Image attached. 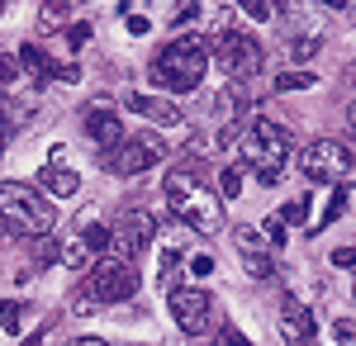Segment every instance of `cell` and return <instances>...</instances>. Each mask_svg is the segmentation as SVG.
<instances>
[{
	"mask_svg": "<svg viewBox=\"0 0 356 346\" xmlns=\"http://www.w3.org/2000/svg\"><path fill=\"white\" fill-rule=\"evenodd\" d=\"M19 67H24V72H33V81H57L53 57L43 53L38 43H19Z\"/></svg>",
	"mask_w": 356,
	"mask_h": 346,
	"instance_id": "17",
	"label": "cell"
},
{
	"mask_svg": "<svg viewBox=\"0 0 356 346\" xmlns=\"http://www.w3.org/2000/svg\"><path fill=\"white\" fill-rule=\"evenodd\" d=\"M309 85H318V76H314L309 67H295V72H280V81H275V90H309Z\"/></svg>",
	"mask_w": 356,
	"mask_h": 346,
	"instance_id": "22",
	"label": "cell"
},
{
	"mask_svg": "<svg viewBox=\"0 0 356 346\" xmlns=\"http://www.w3.org/2000/svg\"><path fill=\"white\" fill-rule=\"evenodd\" d=\"M347 195H352V190H347V186H337V190H332L328 209H323V228H328V223H337V218L347 213Z\"/></svg>",
	"mask_w": 356,
	"mask_h": 346,
	"instance_id": "25",
	"label": "cell"
},
{
	"mask_svg": "<svg viewBox=\"0 0 356 346\" xmlns=\"http://www.w3.org/2000/svg\"><path fill=\"white\" fill-rule=\"evenodd\" d=\"M200 15H204V5H200V0H181V10L171 15V28H186V24H195Z\"/></svg>",
	"mask_w": 356,
	"mask_h": 346,
	"instance_id": "26",
	"label": "cell"
},
{
	"mask_svg": "<svg viewBox=\"0 0 356 346\" xmlns=\"http://www.w3.org/2000/svg\"><path fill=\"white\" fill-rule=\"evenodd\" d=\"M243 266H247V275H252V280H271V275H275L271 252H247V256H243Z\"/></svg>",
	"mask_w": 356,
	"mask_h": 346,
	"instance_id": "21",
	"label": "cell"
},
{
	"mask_svg": "<svg viewBox=\"0 0 356 346\" xmlns=\"http://www.w3.org/2000/svg\"><path fill=\"white\" fill-rule=\"evenodd\" d=\"M314 5H323V10H347V0H314Z\"/></svg>",
	"mask_w": 356,
	"mask_h": 346,
	"instance_id": "40",
	"label": "cell"
},
{
	"mask_svg": "<svg viewBox=\"0 0 356 346\" xmlns=\"http://www.w3.org/2000/svg\"><path fill=\"white\" fill-rule=\"evenodd\" d=\"M152 228H157V223H152V213H147V209H129L124 218H119V228H114V247L124 252V261H134L138 252L152 242Z\"/></svg>",
	"mask_w": 356,
	"mask_h": 346,
	"instance_id": "11",
	"label": "cell"
},
{
	"mask_svg": "<svg viewBox=\"0 0 356 346\" xmlns=\"http://www.w3.org/2000/svg\"><path fill=\"white\" fill-rule=\"evenodd\" d=\"M309 209H314V195H295L290 204H280V213H275V218H280L285 228H300L304 218H309Z\"/></svg>",
	"mask_w": 356,
	"mask_h": 346,
	"instance_id": "18",
	"label": "cell"
},
{
	"mask_svg": "<svg viewBox=\"0 0 356 346\" xmlns=\"http://www.w3.org/2000/svg\"><path fill=\"white\" fill-rule=\"evenodd\" d=\"M138 270L134 261H119V256H105V261H90V270H86V285L81 290L95 299V304H129L138 294Z\"/></svg>",
	"mask_w": 356,
	"mask_h": 346,
	"instance_id": "5",
	"label": "cell"
},
{
	"mask_svg": "<svg viewBox=\"0 0 356 346\" xmlns=\"http://www.w3.org/2000/svg\"><path fill=\"white\" fill-rule=\"evenodd\" d=\"M233 247H238V256H247V252H266V247H261V228L238 223V228H233Z\"/></svg>",
	"mask_w": 356,
	"mask_h": 346,
	"instance_id": "19",
	"label": "cell"
},
{
	"mask_svg": "<svg viewBox=\"0 0 356 346\" xmlns=\"http://www.w3.org/2000/svg\"><path fill=\"white\" fill-rule=\"evenodd\" d=\"M67 43H72V48H86V43H90V24H72L67 28Z\"/></svg>",
	"mask_w": 356,
	"mask_h": 346,
	"instance_id": "31",
	"label": "cell"
},
{
	"mask_svg": "<svg viewBox=\"0 0 356 346\" xmlns=\"http://www.w3.org/2000/svg\"><path fill=\"white\" fill-rule=\"evenodd\" d=\"M214 62L243 85V81H252L261 72V43L252 33H243V28H223L219 38H214Z\"/></svg>",
	"mask_w": 356,
	"mask_h": 346,
	"instance_id": "7",
	"label": "cell"
},
{
	"mask_svg": "<svg viewBox=\"0 0 356 346\" xmlns=\"http://www.w3.org/2000/svg\"><path fill=\"white\" fill-rule=\"evenodd\" d=\"M209 48H204V38H195V33H181V38H171L157 62H152V81L162 85V90H176V95H191L200 90V81L209 72Z\"/></svg>",
	"mask_w": 356,
	"mask_h": 346,
	"instance_id": "3",
	"label": "cell"
},
{
	"mask_svg": "<svg viewBox=\"0 0 356 346\" xmlns=\"http://www.w3.org/2000/svg\"><path fill=\"white\" fill-rule=\"evenodd\" d=\"M19 346H43V327H38V332H29V337H24Z\"/></svg>",
	"mask_w": 356,
	"mask_h": 346,
	"instance_id": "39",
	"label": "cell"
},
{
	"mask_svg": "<svg viewBox=\"0 0 356 346\" xmlns=\"http://www.w3.org/2000/svg\"><path fill=\"white\" fill-rule=\"evenodd\" d=\"M95 308H100V304H95V299H90V294H76V304H72V313H81V318H90V313H95Z\"/></svg>",
	"mask_w": 356,
	"mask_h": 346,
	"instance_id": "33",
	"label": "cell"
},
{
	"mask_svg": "<svg viewBox=\"0 0 356 346\" xmlns=\"http://www.w3.org/2000/svg\"><path fill=\"white\" fill-rule=\"evenodd\" d=\"M214 270V256H195L191 261V275H209Z\"/></svg>",
	"mask_w": 356,
	"mask_h": 346,
	"instance_id": "36",
	"label": "cell"
},
{
	"mask_svg": "<svg viewBox=\"0 0 356 346\" xmlns=\"http://www.w3.org/2000/svg\"><path fill=\"white\" fill-rule=\"evenodd\" d=\"M238 10L252 15V19H271V5H266V0H238Z\"/></svg>",
	"mask_w": 356,
	"mask_h": 346,
	"instance_id": "28",
	"label": "cell"
},
{
	"mask_svg": "<svg viewBox=\"0 0 356 346\" xmlns=\"http://www.w3.org/2000/svg\"><path fill=\"white\" fill-rule=\"evenodd\" d=\"M57 261L72 270H90V261H95V252H90V238H86V228H72L67 238L57 242Z\"/></svg>",
	"mask_w": 356,
	"mask_h": 346,
	"instance_id": "16",
	"label": "cell"
},
{
	"mask_svg": "<svg viewBox=\"0 0 356 346\" xmlns=\"http://www.w3.org/2000/svg\"><path fill=\"white\" fill-rule=\"evenodd\" d=\"M124 105L134 109V114H143V119H152L157 129H186V114L171 105V100H162V95H124Z\"/></svg>",
	"mask_w": 356,
	"mask_h": 346,
	"instance_id": "13",
	"label": "cell"
},
{
	"mask_svg": "<svg viewBox=\"0 0 356 346\" xmlns=\"http://www.w3.org/2000/svg\"><path fill=\"white\" fill-rule=\"evenodd\" d=\"M81 124H86V133H90V142L100 147V152H114L119 142H124V119L114 114L110 100H95V105H86L81 109Z\"/></svg>",
	"mask_w": 356,
	"mask_h": 346,
	"instance_id": "10",
	"label": "cell"
},
{
	"mask_svg": "<svg viewBox=\"0 0 356 346\" xmlns=\"http://www.w3.org/2000/svg\"><path fill=\"white\" fill-rule=\"evenodd\" d=\"M166 157V142L157 133H134L124 138L114 152H105V171H114V176H143V171H152V166H162Z\"/></svg>",
	"mask_w": 356,
	"mask_h": 346,
	"instance_id": "8",
	"label": "cell"
},
{
	"mask_svg": "<svg viewBox=\"0 0 356 346\" xmlns=\"http://www.w3.org/2000/svg\"><path fill=\"white\" fill-rule=\"evenodd\" d=\"M124 24H129V33H147V28H152V19H147V15H129Z\"/></svg>",
	"mask_w": 356,
	"mask_h": 346,
	"instance_id": "35",
	"label": "cell"
},
{
	"mask_svg": "<svg viewBox=\"0 0 356 346\" xmlns=\"http://www.w3.org/2000/svg\"><path fill=\"white\" fill-rule=\"evenodd\" d=\"M67 346H110L105 337H76V342H67Z\"/></svg>",
	"mask_w": 356,
	"mask_h": 346,
	"instance_id": "38",
	"label": "cell"
},
{
	"mask_svg": "<svg viewBox=\"0 0 356 346\" xmlns=\"http://www.w3.org/2000/svg\"><path fill=\"white\" fill-rule=\"evenodd\" d=\"M0 147H5V138H0Z\"/></svg>",
	"mask_w": 356,
	"mask_h": 346,
	"instance_id": "41",
	"label": "cell"
},
{
	"mask_svg": "<svg viewBox=\"0 0 356 346\" xmlns=\"http://www.w3.org/2000/svg\"><path fill=\"white\" fill-rule=\"evenodd\" d=\"M214 119L223 124V133H233V129H247V95L238 90V85L219 90V100H214Z\"/></svg>",
	"mask_w": 356,
	"mask_h": 346,
	"instance_id": "15",
	"label": "cell"
},
{
	"mask_svg": "<svg viewBox=\"0 0 356 346\" xmlns=\"http://www.w3.org/2000/svg\"><path fill=\"white\" fill-rule=\"evenodd\" d=\"M24 318H29V304H0V327L10 332V337H19V327H24Z\"/></svg>",
	"mask_w": 356,
	"mask_h": 346,
	"instance_id": "20",
	"label": "cell"
},
{
	"mask_svg": "<svg viewBox=\"0 0 356 346\" xmlns=\"http://www.w3.org/2000/svg\"><path fill=\"white\" fill-rule=\"evenodd\" d=\"M53 223H57V209L48 195H33L19 181L0 186V233H10V238H48Z\"/></svg>",
	"mask_w": 356,
	"mask_h": 346,
	"instance_id": "4",
	"label": "cell"
},
{
	"mask_svg": "<svg viewBox=\"0 0 356 346\" xmlns=\"http://www.w3.org/2000/svg\"><path fill=\"white\" fill-rule=\"evenodd\" d=\"M352 294H356V290H352Z\"/></svg>",
	"mask_w": 356,
	"mask_h": 346,
	"instance_id": "42",
	"label": "cell"
},
{
	"mask_svg": "<svg viewBox=\"0 0 356 346\" xmlns=\"http://www.w3.org/2000/svg\"><path fill=\"white\" fill-rule=\"evenodd\" d=\"M19 81H24V67H19V53H5V57H0V85H10V90H15Z\"/></svg>",
	"mask_w": 356,
	"mask_h": 346,
	"instance_id": "23",
	"label": "cell"
},
{
	"mask_svg": "<svg viewBox=\"0 0 356 346\" xmlns=\"http://www.w3.org/2000/svg\"><path fill=\"white\" fill-rule=\"evenodd\" d=\"M332 342L352 346V342H356V327H352V322H347V318H342V322H332Z\"/></svg>",
	"mask_w": 356,
	"mask_h": 346,
	"instance_id": "30",
	"label": "cell"
},
{
	"mask_svg": "<svg viewBox=\"0 0 356 346\" xmlns=\"http://www.w3.org/2000/svg\"><path fill=\"white\" fill-rule=\"evenodd\" d=\"M38 190H43V195H53V199H76L81 176H76V171H67L62 161H48V166L38 171Z\"/></svg>",
	"mask_w": 356,
	"mask_h": 346,
	"instance_id": "14",
	"label": "cell"
},
{
	"mask_svg": "<svg viewBox=\"0 0 356 346\" xmlns=\"http://www.w3.org/2000/svg\"><path fill=\"white\" fill-rule=\"evenodd\" d=\"M162 195H166V209L176 213L191 233L214 238V233L223 228V204H219L223 195H214V190L195 176V171H166Z\"/></svg>",
	"mask_w": 356,
	"mask_h": 346,
	"instance_id": "1",
	"label": "cell"
},
{
	"mask_svg": "<svg viewBox=\"0 0 356 346\" xmlns=\"http://www.w3.org/2000/svg\"><path fill=\"white\" fill-rule=\"evenodd\" d=\"M233 147H238V166H252L261 186H280L285 161L295 152V138H290L285 124H275V119H252Z\"/></svg>",
	"mask_w": 356,
	"mask_h": 346,
	"instance_id": "2",
	"label": "cell"
},
{
	"mask_svg": "<svg viewBox=\"0 0 356 346\" xmlns=\"http://www.w3.org/2000/svg\"><path fill=\"white\" fill-rule=\"evenodd\" d=\"M332 266H356V247H337L332 252Z\"/></svg>",
	"mask_w": 356,
	"mask_h": 346,
	"instance_id": "34",
	"label": "cell"
},
{
	"mask_svg": "<svg viewBox=\"0 0 356 346\" xmlns=\"http://www.w3.org/2000/svg\"><path fill=\"white\" fill-rule=\"evenodd\" d=\"M166 308H171V322L186 337L209 332V322H214V299L204 290H166Z\"/></svg>",
	"mask_w": 356,
	"mask_h": 346,
	"instance_id": "9",
	"label": "cell"
},
{
	"mask_svg": "<svg viewBox=\"0 0 356 346\" xmlns=\"http://www.w3.org/2000/svg\"><path fill=\"white\" fill-rule=\"evenodd\" d=\"M214 346H252L243 337V332H238V327H219V337H214Z\"/></svg>",
	"mask_w": 356,
	"mask_h": 346,
	"instance_id": "29",
	"label": "cell"
},
{
	"mask_svg": "<svg viewBox=\"0 0 356 346\" xmlns=\"http://www.w3.org/2000/svg\"><path fill=\"white\" fill-rule=\"evenodd\" d=\"M261 233H266V238H271V247H280V242H285V223H280V218H266V228H261Z\"/></svg>",
	"mask_w": 356,
	"mask_h": 346,
	"instance_id": "32",
	"label": "cell"
},
{
	"mask_svg": "<svg viewBox=\"0 0 356 346\" xmlns=\"http://www.w3.org/2000/svg\"><path fill=\"white\" fill-rule=\"evenodd\" d=\"M219 190H223V199H238V195H243V166H223Z\"/></svg>",
	"mask_w": 356,
	"mask_h": 346,
	"instance_id": "24",
	"label": "cell"
},
{
	"mask_svg": "<svg viewBox=\"0 0 356 346\" xmlns=\"http://www.w3.org/2000/svg\"><path fill=\"white\" fill-rule=\"evenodd\" d=\"M38 256H43V261H57V238H43V247H38Z\"/></svg>",
	"mask_w": 356,
	"mask_h": 346,
	"instance_id": "37",
	"label": "cell"
},
{
	"mask_svg": "<svg viewBox=\"0 0 356 346\" xmlns=\"http://www.w3.org/2000/svg\"><path fill=\"white\" fill-rule=\"evenodd\" d=\"M314 332H318L314 313L304 308L300 299H285L280 304V342L285 346H314Z\"/></svg>",
	"mask_w": 356,
	"mask_h": 346,
	"instance_id": "12",
	"label": "cell"
},
{
	"mask_svg": "<svg viewBox=\"0 0 356 346\" xmlns=\"http://www.w3.org/2000/svg\"><path fill=\"white\" fill-rule=\"evenodd\" d=\"M314 53H318V43H314L309 33H300V38L290 43V57H295V62H314Z\"/></svg>",
	"mask_w": 356,
	"mask_h": 346,
	"instance_id": "27",
	"label": "cell"
},
{
	"mask_svg": "<svg viewBox=\"0 0 356 346\" xmlns=\"http://www.w3.org/2000/svg\"><path fill=\"white\" fill-rule=\"evenodd\" d=\"M352 166H356L352 147L337 142V138H318V142H309L300 152V171L309 181H323V186H332V181L342 186V181L352 176Z\"/></svg>",
	"mask_w": 356,
	"mask_h": 346,
	"instance_id": "6",
	"label": "cell"
}]
</instances>
